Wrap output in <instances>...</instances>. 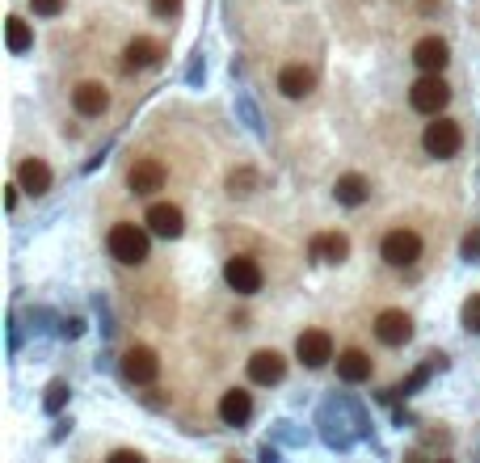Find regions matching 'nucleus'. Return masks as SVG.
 Masks as SVG:
<instances>
[{
    "mask_svg": "<svg viewBox=\"0 0 480 463\" xmlns=\"http://www.w3.org/2000/svg\"><path fill=\"white\" fill-rule=\"evenodd\" d=\"M110 253L122 265H143L148 262V232L135 223H114L110 228Z\"/></svg>",
    "mask_w": 480,
    "mask_h": 463,
    "instance_id": "f257e3e1",
    "label": "nucleus"
},
{
    "mask_svg": "<svg viewBox=\"0 0 480 463\" xmlns=\"http://www.w3.org/2000/svg\"><path fill=\"white\" fill-rule=\"evenodd\" d=\"M380 257L388 265H396V270H404V265H413L417 257H422V236L409 228H392L380 244Z\"/></svg>",
    "mask_w": 480,
    "mask_h": 463,
    "instance_id": "f03ea898",
    "label": "nucleus"
},
{
    "mask_svg": "<svg viewBox=\"0 0 480 463\" xmlns=\"http://www.w3.org/2000/svg\"><path fill=\"white\" fill-rule=\"evenodd\" d=\"M422 148H426L430 156H438V160H451V156L464 148V131H459V122H451V118L430 122L426 131H422Z\"/></svg>",
    "mask_w": 480,
    "mask_h": 463,
    "instance_id": "7ed1b4c3",
    "label": "nucleus"
},
{
    "mask_svg": "<svg viewBox=\"0 0 480 463\" xmlns=\"http://www.w3.org/2000/svg\"><path fill=\"white\" fill-rule=\"evenodd\" d=\"M409 101H413V110L417 114H443L447 110V101H451V85L443 77H422L413 88H409Z\"/></svg>",
    "mask_w": 480,
    "mask_h": 463,
    "instance_id": "20e7f679",
    "label": "nucleus"
},
{
    "mask_svg": "<svg viewBox=\"0 0 480 463\" xmlns=\"http://www.w3.org/2000/svg\"><path fill=\"white\" fill-rule=\"evenodd\" d=\"M224 283H228L236 295H257L266 283L262 265L253 262V257H228V265H224Z\"/></svg>",
    "mask_w": 480,
    "mask_h": 463,
    "instance_id": "39448f33",
    "label": "nucleus"
},
{
    "mask_svg": "<svg viewBox=\"0 0 480 463\" xmlns=\"http://www.w3.org/2000/svg\"><path fill=\"white\" fill-rule=\"evenodd\" d=\"M295 358L317 371V366H325L329 358H333V337H329L325 329H304L295 337Z\"/></svg>",
    "mask_w": 480,
    "mask_h": 463,
    "instance_id": "423d86ee",
    "label": "nucleus"
},
{
    "mask_svg": "<svg viewBox=\"0 0 480 463\" xmlns=\"http://www.w3.org/2000/svg\"><path fill=\"white\" fill-rule=\"evenodd\" d=\"M122 376L131 379V384H152L161 376V358H156L152 345H131V350L122 354Z\"/></svg>",
    "mask_w": 480,
    "mask_h": 463,
    "instance_id": "0eeeda50",
    "label": "nucleus"
},
{
    "mask_svg": "<svg viewBox=\"0 0 480 463\" xmlns=\"http://www.w3.org/2000/svg\"><path fill=\"white\" fill-rule=\"evenodd\" d=\"M72 106H77V114H85V118H101V114L110 110V88L101 85V80H80V85L72 88Z\"/></svg>",
    "mask_w": 480,
    "mask_h": 463,
    "instance_id": "6e6552de",
    "label": "nucleus"
},
{
    "mask_svg": "<svg viewBox=\"0 0 480 463\" xmlns=\"http://www.w3.org/2000/svg\"><path fill=\"white\" fill-rule=\"evenodd\" d=\"M375 337H380L383 345H404L409 337H413V320H409V312L401 308H388L375 316Z\"/></svg>",
    "mask_w": 480,
    "mask_h": 463,
    "instance_id": "1a4fd4ad",
    "label": "nucleus"
},
{
    "mask_svg": "<svg viewBox=\"0 0 480 463\" xmlns=\"http://www.w3.org/2000/svg\"><path fill=\"white\" fill-rule=\"evenodd\" d=\"M413 64L422 67L426 77H443V67L451 64V46L443 43V38H434V34H430V38H422V43L413 46Z\"/></svg>",
    "mask_w": 480,
    "mask_h": 463,
    "instance_id": "9d476101",
    "label": "nucleus"
},
{
    "mask_svg": "<svg viewBox=\"0 0 480 463\" xmlns=\"http://www.w3.org/2000/svg\"><path fill=\"white\" fill-rule=\"evenodd\" d=\"M148 228H152L156 236H164V241H177L182 228H186V215H182V207H173V202H152V207H148Z\"/></svg>",
    "mask_w": 480,
    "mask_h": 463,
    "instance_id": "9b49d317",
    "label": "nucleus"
},
{
    "mask_svg": "<svg viewBox=\"0 0 480 463\" xmlns=\"http://www.w3.org/2000/svg\"><path fill=\"white\" fill-rule=\"evenodd\" d=\"M164 165L161 160H152V156H143V160H135L131 173H127V186L135 190V194H156V190H164Z\"/></svg>",
    "mask_w": 480,
    "mask_h": 463,
    "instance_id": "f8f14e48",
    "label": "nucleus"
},
{
    "mask_svg": "<svg viewBox=\"0 0 480 463\" xmlns=\"http://www.w3.org/2000/svg\"><path fill=\"white\" fill-rule=\"evenodd\" d=\"M283 376H287V363H283V354H278V350H257L249 358V379H253V384L270 387V384H278Z\"/></svg>",
    "mask_w": 480,
    "mask_h": 463,
    "instance_id": "ddd939ff",
    "label": "nucleus"
},
{
    "mask_svg": "<svg viewBox=\"0 0 480 463\" xmlns=\"http://www.w3.org/2000/svg\"><path fill=\"white\" fill-rule=\"evenodd\" d=\"M164 56V46L156 43V38H131L127 43V51H122V67L127 72H143V67H156Z\"/></svg>",
    "mask_w": 480,
    "mask_h": 463,
    "instance_id": "4468645a",
    "label": "nucleus"
},
{
    "mask_svg": "<svg viewBox=\"0 0 480 463\" xmlns=\"http://www.w3.org/2000/svg\"><path fill=\"white\" fill-rule=\"evenodd\" d=\"M278 88H283V98L299 101L317 88V77H312V67H304V64H287L283 72H278Z\"/></svg>",
    "mask_w": 480,
    "mask_h": 463,
    "instance_id": "2eb2a0df",
    "label": "nucleus"
},
{
    "mask_svg": "<svg viewBox=\"0 0 480 463\" xmlns=\"http://www.w3.org/2000/svg\"><path fill=\"white\" fill-rule=\"evenodd\" d=\"M249 417H253V396L249 392H245V387L224 392V400H219V421H224V426H245Z\"/></svg>",
    "mask_w": 480,
    "mask_h": 463,
    "instance_id": "dca6fc26",
    "label": "nucleus"
},
{
    "mask_svg": "<svg viewBox=\"0 0 480 463\" xmlns=\"http://www.w3.org/2000/svg\"><path fill=\"white\" fill-rule=\"evenodd\" d=\"M17 186L30 190V194H47V190H51V169H47V160H38V156L22 160V165H17Z\"/></svg>",
    "mask_w": 480,
    "mask_h": 463,
    "instance_id": "f3484780",
    "label": "nucleus"
},
{
    "mask_svg": "<svg viewBox=\"0 0 480 463\" xmlns=\"http://www.w3.org/2000/svg\"><path fill=\"white\" fill-rule=\"evenodd\" d=\"M333 194H338L341 207H362V202L371 199V181H367L362 173H346V177H338Z\"/></svg>",
    "mask_w": 480,
    "mask_h": 463,
    "instance_id": "a211bd4d",
    "label": "nucleus"
},
{
    "mask_svg": "<svg viewBox=\"0 0 480 463\" xmlns=\"http://www.w3.org/2000/svg\"><path fill=\"white\" fill-rule=\"evenodd\" d=\"M312 257L317 262H329V265H338L350 257V241L341 236V232H320L317 241H312Z\"/></svg>",
    "mask_w": 480,
    "mask_h": 463,
    "instance_id": "6ab92c4d",
    "label": "nucleus"
},
{
    "mask_svg": "<svg viewBox=\"0 0 480 463\" xmlns=\"http://www.w3.org/2000/svg\"><path fill=\"white\" fill-rule=\"evenodd\" d=\"M338 376L346 379V384H362V379H371V358L362 350H346L338 358Z\"/></svg>",
    "mask_w": 480,
    "mask_h": 463,
    "instance_id": "aec40b11",
    "label": "nucleus"
},
{
    "mask_svg": "<svg viewBox=\"0 0 480 463\" xmlns=\"http://www.w3.org/2000/svg\"><path fill=\"white\" fill-rule=\"evenodd\" d=\"M5 43H9L13 56H26V51L34 46V30H30V22H22V17H9V22H5Z\"/></svg>",
    "mask_w": 480,
    "mask_h": 463,
    "instance_id": "412c9836",
    "label": "nucleus"
},
{
    "mask_svg": "<svg viewBox=\"0 0 480 463\" xmlns=\"http://www.w3.org/2000/svg\"><path fill=\"white\" fill-rule=\"evenodd\" d=\"M249 186H257V173H253V169H236V173L228 177L232 194H249Z\"/></svg>",
    "mask_w": 480,
    "mask_h": 463,
    "instance_id": "4be33fe9",
    "label": "nucleus"
},
{
    "mask_svg": "<svg viewBox=\"0 0 480 463\" xmlns=\"http://www.w3.org/2000/svg\"><path fill=\"white\" fill-rule=\"evenodd\" d=\"M64 400H68V384H64V379H55V384L47 387V400H43L47 413H59V408H64Z\"/></svg>",
    "mask_w": 480,
    "mask_h": 463,
    "instance_id": "5701e85b",
    "label": "nucleus"
},
{
    "mask_svg": "<svg viewBox=\"0 0 480 463\" xmlns=\"http://www.w3.org/2000/svg\"><path fill=\"white\" fill-rule=\"evenodd\" d=\"M464 329H476L480 333V295H472L464 304Z\"/></svg>",
    "mask_w": 480,
    "mask_h": 463,
    "instance_id": "b1692460",
    "label": "nucleus"
},
{
    "mask_svg": "<svg viewBox=\"0 0 480 463\" xmlns=\"http://www.w3.org/2000/svg\"><path fill=\"white\" fill-rule=\"evenodd\" d=\"M30 9L38 17H55V13H64V0H30Z\"/></svg>",
    "mask_w": 480,
    "mask_h": 463,
    "instance_id": "393cba45",
    "label": "nucleus"
},
{
    "mask_svg": "<svg viewBox=\"0 0 480 463\" xmlns=\"http://www.w3.org/2000/svg\"><path fill=\"white\" fill-rule=\"evenodd\" d=\"M464 253H468V262H480V232L464 236Z\"/></svg>",
    "mask_w": 480,
    "mask_h": 463,
    "instance_id": "a878e982",
    "label": "nucleus"
},
{
    "mask_svg": "<svg viewBox=\"0 0 480 463\" xmlns=\"http://www.w3.org/2000/svg\"><path fill=\"white\" fill-rule=\"evenodd\" d=\"M177 9H182V0H152V13H156V17H173Z\"/></svg>",
    "mask_w": 480,
    "mask_h": 463,
    "instance_id": "bb28decb",
    "label": "nucleus"
},
{
    "mask_svg": "<svg viewBox=\"0 0 480 463\" xmlns=\"http://www.w3.org/2000/svg\"><path fill=\"white\" fill-rule=\"evenodd\" d=\"M110 463H143V455L140 451H114L110 455Z\"/></svg>",
    "mask_w": 480,
    "mask_h": 463,
    "instance_id": "cd10ccee",
    "label": "nucleus"
},
{
    "mask_svg": "<svg viewBox=\"0 0 480 463\" xmlns=\"http://www.w3.org/2000/svg\"><path fill=\"white\" fill-rule=\"evenodd\" d=\"M17 190H22V186H5V207H17Z\"/></svg>",
    "mask_w": 480,
    "mask_h": 463,
    "instance_id": "c85d7f7f",
    "label": "nucleus"
},
{
    "mask_svg": "<svg viewBox=\"0 0 480 463\" xmlns=\"http://www.w3.org/2000/svg\"><path fill=\"white\" fill-rule=\"evenodd\" d=\"M409 463H426V459H422V455H409Z\"/></svg>",
    "mask_w": 480,
    "mask_h": 463,
    "instance_id": "c756f323",
    "label": "nucleus"
},
{
    "mask_svg": "<svg viewBox=\"0 0 480 463\" xmlns=\"http://www.w3.org/2000/svg\"><path fill=\"white\" fill-rule=\"evenodd\" d=\"M438 463H451V459H438Z\"/></svg>",
    "mask_w": 480,
    "mask_h": 463,
    "instance_id": "7c9ffc66",
    "label": "nucleus"
}]
</instances>
